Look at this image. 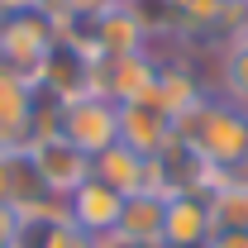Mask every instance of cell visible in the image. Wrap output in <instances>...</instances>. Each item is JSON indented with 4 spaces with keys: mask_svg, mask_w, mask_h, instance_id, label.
Wrapping results in <instances>:
<instances>
[{
    "mask_svg": "<svg viewBox=\"0 0 248 248\" xmlns=\"http://www.w3.org/2000/svg\"><path fill=\"white\" fill-rule=\"evenodd\" d=\"M58 38H62V29L43 5L19 10V15H5L0 19V67L38 81V67L48 62V53H53Z\"/></svg>",
    "mask_w": 248,
    "mask_h": 248,
    "instance_id": "2",
    "label": "cell"
},
{
    "mask_svg": "<svg viewBox=\"0 0 248 248\" xmlns=\"http://www.w3.org/2000/svg\"><path fill=\"white\" fill-rule=\"evenodd\" d=\"M29 115H33V81L0 67V148H29Z\"/></svg>",
    "mask_w": 248,
    "mask_h": 248,
    "instance_id": "9",
    "label": "cell"
},
{
    "mask_svg": "<svg viewBox=\"0 0 248 248\" xmlns=\"http://www.w3.org/2000/svg\"><path fill=\"white\" fill-rule=\"evenodd\" d=\"M239 177H248V148H244V162H239Z\"/></svg>",
    "mask_w": 248,
    "mask_h": 248,
    "instance_id": "16",
    "label": "cell"
},
{
    "mask_svg": "<svg viewBox=\"0 0 248 248\" xmlns=\"http://www.w3.org/2000/svg\"><path fill=\"white\" fill-rule=\"evenodd\" d=\"M129 5H134V0H129Z\"/></svg>",
    "mask_w": 248,
    "mask_h": 248,
    "instance_id": "19",
    "label": "cell"
},
{
    "mask_svg": "<svg viewBox=\"0 0 248 248\" xmlns=\"http://www.w3.org/2000/svg\"><path fill=\"white\" fill-rule=\"evenodd\" d=\"M0 19H5V15H0Z\"/></svg>",
    "mask_w": 248,
    "mask_h": 248,
    "instance_id": "18",
    "label": "cell"
},
{
    "mask_svg": "<svg viewBox=\"0 0 248 248\" xmlns=\"http://www.w3.org/2000/svg\"><path fill=\"white\" fill-rule=\"evenodd\" d=\"M91 177L100 186H110L115 196H139V191H157L153 182V157L134 153L129 143H110L105 153L91 157Z\"/></svg>",
    "mask_w": 248,
    "mask_h": 248,
    "instance_id": "6",
    "label": "cell"
},
{
    "mask_svg": "<svg viewBox=\"0 0 248 248\" xmlns=\"http://www.w3.org/2000/svg\"><path fill=\"white\" fill-rule=\"evenodd\" d=\"M177 139H186L215 172H239L244 148H248V110L201 100L196 110H186L177 120Z\"/></svg>",
    "mask_w": 248,
    "mask_h": 248,
    "instance_id": "1",
    "label": "cell"
},
{
    "mask_svg": "<svg viewBox=\"0 0 248 248\" xmlns=\"http://www.w3.org/2000/svg\"><path fill=\"white\" fill-rule=\"evenodd\" d=\"M172 139H177V120H172V115L157 105L153 95L120 105V143H129L134 153L157 157L167 143H172Z\"/></svg>",
    "mask_w": 248,
    "mask_h": 248,
    "instance_id": "5",
    "label": "cell"
},
{
    "mask_svg": "<svg viewBox=\"0 0 248 248\" xmlns=\"http://www.w3.org/2000/svg\"><path fill=\"white\" fill-rule=\"evenodd\" d=\"M29 162H33V172H38V182H43V191L58 196V201H67L81 182H91V157L81 153V148H72L67 139H58V134L53 139H33Z\"/></svg>",
    "mask_w": 248,
    "mask_h": 248,
    "instance_id": "4",
    "label": "cell"
},
{
    "mask_svg": "<svg viewBox=\"0 0 248 248\" xmlns=\"http://www.w3.org/2000/svg\"><path fill=\"white\" fill-rule=\"evenodd\" d=\"M215 239L205 196H167L162 215V248H205Z\"/></svg>",
    "mask_w": 248,
    "mask_h": 248,
    "instance_id": "7",
    "label": "cell"
},
{
    "mask_svg": "<svg viewBox=\"0 0 248 248\" xmlns=\"http://www.w3.org/2000/svg\"><path fill=\"white\" fill-rule=\"evenodd\" d=\"M234 5H248V0H234Z\"/></svg>",
    "mask_w": 248,
    "mask_h": 248,
    "instance_id": "17",
    "label": "cell"
},
{
    "mask_svg": "<svg viewBox=\"0 0 248 248\" xmlns=\"http://www.w3.org/2000/svg\"><path fill=\"white\" fill-rule=\"evenodd\" d=\"M120 210H124V196H115L110 186L81 182L72 196H67V219L77 224V229H86L91 239H105V234H115V224H120Z\"/></svg>",
    "mask_w": 248,
    "mask_h": 248,
    "instance_id": "8",
    "label": "cell"
},
{
    "mask_svg": "<svg viewBox=\"0 0 248 248\" xmlns=\"http://www.w3.org/2000/svg\"><path fill=\"white\" fill-rule=\"evenodd\" d=\"M58 139H67L72 148H81L86 157L105 153L110 143H120V105L105 100V95L62 100V110H58Z\"/></svg>",
    "mask_w": 248,
    "mask_h": 248,
    "instance_id": "3",
    "label": "cell"
},
{
    "mask_svg": "<svg viewBox=\"0 0 248 248\" xmlns=\"http://www.w3.org/2000/svg\"><path fill=\"white\" fill-rule=\"evenodd\" d=\"M43 248H95V239L86 229H77L67 215H58L48 224V234H43Z\"/></svg>",
    "mask_w": 248,
    "mask_h": 248,
    "instance_id": "14",
    "label": "cell"
},
{
    "mask_svg": "<svg viewBox=\"0 0 248 248\" xmlns=\"http://www.w3.org/2000/svg\"><path fill=\"white\" fill-rule=\"evenodd\" d=\"M219 81H224L229 105L248 110V29L229 33V43H224V53H219Z\"/></svg>",
    "mask_w": 248,
    "mask_h": 248,
    "instance_id": "13",
    "label": "cell"
},
{
    "mask_svg": "<svg viewBox=\"0 0 248 248\" xmlns=\"http://www.w3.org/2000/svg\"><path fill=\"white\" fill-rule=\"evenodd\" d=\"M15 239H19V210L0 205V248H15Z\"/></svg>",
    "mask_w": 248,
    "mask_h": 248,
    "instance_id": "15",
    "label": "cell"
},
{
    "mask_svg": "<svg viewBox=\"0 0 248 248\" xmlns=\"http://www.w3.org/2000/svg\"><path fill=\"white\" fill-rule=\"evenodd\" d=\"M215 234H248V177L224 172V182L205 196Z\"/></svg>",
    "mask_w": 248,
    "mask_h": 248,
    "instance_id": "12",
    "label": "cell"
},
{
    "mask_svg": "<svg viewBox=\"0 0 248 248\" xmlns=\"http://www.w3.org/2000/svg\"><path fill=\"white\" fill-rule=\"evenodd\" d=\"M153 100L172 115V120H182L186 110H196L205 91H201V81H196V72H191V62H157V81H153Z\"/></svg>",
    "mask_w": 248,
    "mask_h": 248,
    "instance_id": "11",
    "label": "cell"
},
{
    "mask_svg": "<svg viewBox=\"0 0 248 248\" xmlns=\"http://www.w3.org/2000/svg\"><path fill=\"white\" fill-rule=\"evenodd\" d=\"M162 215H167V196H162V191L124 196L115 239H120V244H162Z\"/></svg>",
    "mask_w": 248,
    "mask_h": 248,
    "instance_id": "10",
    "label": "cell"
}]
</instances>
